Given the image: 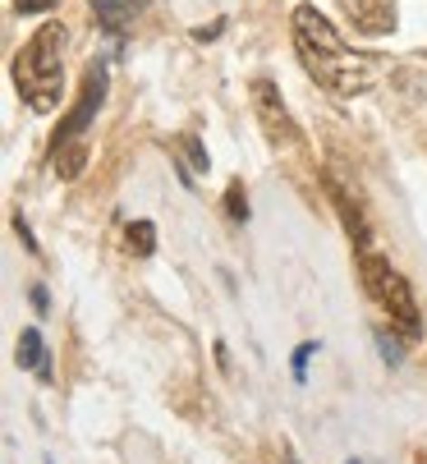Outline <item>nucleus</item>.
I'll list each match as a JSON object with an SVG mask.
<instances>
[{"instance_id": "20e7f679", "label": "nucleus", "mask_w": 427, "mask_h": 464, "mask_svg": "<svg viewBox=\"0 0 427 464\" xmlns=\"http://www.w3.org/2000/svg\"><path fill=\"white\" fill-rule=\"evenodd\" d=\"M106 97V64L88 70L83 79V92H79V106L60 120V129L51 134V166L60 179H79L83 166H88V129H92V115Z\"/></svg>"}, {"instance_id": "2eb2a0df", "label": "nucleus", "mask_w": 427, "mask_h": 464, "mask_svg": "<svg viewBox=\"0 0 427 464\" xmlns=\"http://www.w3.org/2000/svg\"><path fill=\"white\" fill-rule=\"evenodd\" d=\"M285 464H299V459H295V455H290V459H285Z\"/></svg>"}, {"instance_id": "39448f33", "label": "nucleus", "mask_w": 427, "mask_h": 464, "mask_svg": "<svg viewBox=\"0 0 427 464\" xmlns=\"http://www.w3.org/2000/svg\"><path fill=\"white\" fill-rule=\"evenodd\" d=\"M253 106H257V120L267 124V134H271L276 143H295V139H299V129H295L290 111L280 106V92H276L271 79H257V83H253Z\"/></svg>"}, {"instance_id": "423d86ee", "label": "nucleus", "mask_w": 427, "mask_h": 464, "mask_svg": "<svg viewBox=\"0 0 427 464\" xmlns=\"http://www.w3.org/2000/svg\"><path fill=\"white\" fill-rule=\"evenodd\" d=\"M345 14L359 33H391L395 28V10L391 0H345Z\"/></svg>"}, {"instance_id": "1a4fd4ad", "label": "nucleus", "mask_w": 427, "mask_h": 464, "mask_svg": "<svg viewBox=\"0 0 427 464\" xmlns=\"http://www.w3.org/2000/svg\"><path fill=\"white\" fill-rule=\"evenodd\" d=\"M129 253L133 257H152L157 253V226L152 221H133L129 226Z\"/></svg>"}, {"instance_id": "f8f14e48", "label": "nucleus", "mask_w": 427, "mask_h": 464, "mask_svg": "<svg viewBox=\"0 0 427 464\" xmlns=\"http://www.w3.org/2000/svg\"><path fill=\"white\" fill-rule=\"evenodd\" d=\"M51 5H55V0H15V10H19V14H46Z\"/></svg>"}, {"instance_id": "ddd939ff", "label": "nucleus", "mask_w": 427, "mask_h": 464, "mask_svg": "<svg viewBox=\"0 0 427 464\" xmlns=\"http://www.w3.org/2000/svg\"><path fill=\"white\" fill-rule=\"evenodd\" d=\"M308 354H313V345H299L295 350V377L304 382V368H308Z\"/></svg>"}, {"instance_id": "dca6fc26", "label": "nucleus", "mask_w": 427, "mask_h": 464, "mask_svg": "<svg viewBox=\"0 0 427 464\" xmlns=\"http://www.w3.org/2000/svg\"><path fill=\"white\" fill-rule=\"evenodd\" d=\"M349 464H354V459H349Z\"/></svg>"}, {"instance_id": "9d476101", "label": "nucleus", "mask_w": 427, "mask_h": 464, "mask_svg": "<svg viewBox=\"0 0 427 464\" xmlns=\"http://www.w3.org/2000/svg\"><path fill=\"white\" fill-rule=\"evenodd\" d=\"M226 208H230V221H248V198H244V188H239V184H230Z\"/></svg>"}, {"instance_id": "f03ea898", "label": "nucleus", "mask_w": 427, "mask_h": 464, "mask_svg": "<svg viewBox=\"0 0 427 464\" xmlns=\"http://www.w3.org/2000/svg\"><path fill=\"white\" fill-rule=\"evenodd\" d=\"M15 88L24 92L33 111H51L60 102V88H64V28L60 24H42L33 42L15 55Z\"/></svg>"}, {"instance_id": "0eeeda50", "label": "nucleus", "mask_w": 427, "mask_h": 464, "mask_svg": "<svg viewBox=\"0 0 427 464\" xmlns=\"http://www.w3.org/2000/svg\"><path fill=\"white\" fill-rule=\"evenodd\" d=\"M19 363L28 372H37L42 382H51V354H46V341H42L37 326H24V336H19Z\"/></svg>"}, {"instance_id": "7ed1b4c3", "label": "nucleus", "mask_w": 427, "mask_h": 464, "mask_svg": "<svg viewBox=\"0 0 427 464\" xmlns=\"http://www.w3.org/2000/svg\"><path fill=\"white\" fill-rule=\"evenodd\" d=\"M359 276L368 285V299L386 313V322L395 326V336L404 345H418L422 341V313H418V299L409 290V281L391 267L386 257H377L373 248H359Z\"/></svg>"}, {"instance_id": "9b49d317", "label": "nucleus", "mask_w": 427, "mask_h": 464, "mask_svg": "<svg viewBox=\"0 0 427 464\" xmlns=\"http://www.w3.org/2000/svg\"><path fill=\"white\" fill-rule=\"evenodd\" d=\"M180 148H184V152H189V161H193V170H207V152H202V148H198V143H193V139H189V134H184V139H180Z\"/></svg>"}, {"instance_id": "f257e3e1", "label": "nucleus", "mask_w": 427, "mask_h": 464, "mask_svg": "<svg viewBox=\"0 0 427 464\" xmlns=\"http://www.w3.org/2000/svg\"><path fill=\"white\" fill-rule=\"evenodd\" d=\"M290 33H295V51L304 60V70L340 92V97H359L377 83V55H364V51H354L331 24L326 14H317V5H295L290 14Z\"/></svg>"}, {"instance_id": "4468645a", "label": "nucleus", "mask_w": 427, "mask_h": 464, "mask_svg": "<svg viewBox=\"0 0 427 464\" xmlns=\"http://www.w3.org/2000/svg\"><path fill=\"white\" fill-rule=\"evenodd\" d=\"M221 28H226V19H217V24H207V28H193V37H198V42H211V37H217Z\"/></svg>"}, {"instance_id": "6e6552de", "label": "nucleus", "mask_w": 427, "mask_h": 464, "mask_svg": "<svg viewBox=\"0 0 427 464\" xmlns=\"http://www.w3.org/2000/svg\"><path fill=\"white\" fill-rule=\"evenodd\" d=\"M88 5L97 10V19H102L106 33H124V28L133 24V14H138L142 0H88Z\"/></svg>"}]
</instances>
